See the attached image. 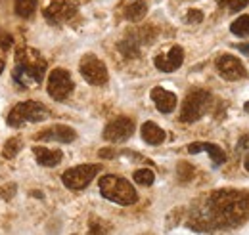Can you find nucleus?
I'll return each mask as SVG.
<instances>
[{"mask_svg": "<svg viewBox=\"0 0 249 235\" xmlns=\"http://www.w3.org/2000/svg\"><path fill=\"white\" fill-rule=\"evenodd\" d=\"M152 100H154L156 107L161 113H171L177 107V96L169 90L161 88V86L152 90Z\"/></svg>", "mask_w": 249, "mask_h": 235, "instance_id": "14", "label": "nucleus"}, {"mask_svg": "<svg viewBox=\"0 0 249 235\" xmlns=\"http://www.w3.org/2000/svg\"><path fill=\"white\" fill-rule=\"evenodd\" d=\"M16 69H14V81L23 84V86H33L38 84L44 79L46 73V61L40 58L38 52L21 48L16 54Z\"/></svg>", "mask_w": 249, "mask_h": 235, "instance_id": "2", "label": "nucleus"}, {"mask_svg": "<svg viewBox=\"0 0 249 235\" xmlns=\"http://www.w3.org/2000/svg\"><path fill=\"white\" fill-rule=\"evenodd\" d=\"M100 193L106 199H109V201L123 206L134 205L138 201V193L130 185V182H126L124 178L111 176V174L100 178Z\"/></svg>", "mask_w": 249, "mask_h": 235, "instance_id": "3", "label": "nucleus"}, {"mask_svg": "<svg viewBox=\"0 0 249 235\" xmlns=\"http://www.w3.org/2000/svg\"><path fill=\"white\" fill-rule=\"evenodd\" d=\"M48 117V109L38 101H23L18 103L8 113V124L10 126H21L23 122H38Z\"/></svg>", "mask_w": 249, "mask_h": 235, "instance_id": "5", "label": "nucleus"}, {"mask_svg": "<svg viewBox=\"0 0 249 235\" xmlns=\"http://www.w3.org/2000/svg\"><path fill=\"white\" fill-rule=\"evenodd\" d=\"M146 14H148V4H146V0H134V2H130V4L124 8V16H126L128 21H140V19L146 17Z\"/></svg>", "mask_w": 249, "mask_h": 235, "instance_id": "18", "label": "nucleus"}, {"mask_svg": "<svg viewBox=\"0 0 249 235\" xmlns=\"http://www.w3.org/2000/svg\"><path fill=\"white\" fill-rule=\"evenodd\" d=\"M249 214V195L236 189L215 191L207 201V216L190 222L196 230H213L217 226H232L242 222Z\"/></svg>", "mask_w": 249, "mask_h": 235, "instance_id": "1", "label": "nucleus"}, {"mask_svg": "<svg viewBox=\"0 0 249 235\" xmlns=\"http://www.w3.org/2000/svg\"><path fill=\"white\" fill-rule=\"evenodd\" d=\"M2 71H4V61L0 59V75H2Z\"/></svg>", "mask_w": 249, "mask_h": 235, "instance_id": "31", "label": "nucleus"}, {"mask_svg": "<svg viewBox=\"0 0 249 235\" xmlns=\"http://www.w3.org/2000/svg\"><path fill=\"white\" fill-rule=\"evenodd\" d=\"M134 134V122L126 117H117L104 128V138L107 142H124Z\"/></svg>", "mask_w": 249, "mask_h": 235, "instance_id": "11", "label": "nucleus"}, {"mask_svg": "<svg viewBox=\"0 0 249 235\" xmlns=\"http://www.w3.org/2000/svg\"><path fill=\"white\" fill-rule=\"evenodd\" d=\"M73 88H75V83H73L69 71H65V69H54L50 73V77H48V94L54 100H58V101L65 100L73 92Z\"/></svg>", "mask_w": 249, "mask_h": 235, "instance_id": "8", "label": "nucleus"}, {"mask_svg": "<svg viewBox=\"0 0 249 235\" xmlns=\"http://www.w3.org/2000/svg\"><path fill=\"white\" fill-rule=\"evenodd\" d=\"M19 149H21V140H19V138H10V140L4 144L2 157H4V159H14Z\"/></svg>", "mask_w": 249, "mask_h": 235, "instance_id": "21", "label": "nucleus"}, {"mask_svg": "<svg viewBox=\"0 0 249 235\" xmlns=\"http://www.w3.org/2000/svg\"><path fill=\"white\" fill-rule=\"evenodd\" d=\"M184 61V50L180 46H173L169 54H161L156 58V67L163 73H173L177 71Z\"/></svg>", "mask_w": 249, "mask_h": 235, "instance_id": "12", "label": "nucleus"}, {"mask_svg": "<svg viewBox=\"0 0 249 235\" xmlns=\"http://www.w3.org/2000/svg\"><path fill=\"white\" fill-rule=\"evenodd\" d=\"M36 4L38 0H16V14L19 17H31L36 10Z\"/></svg>", "mask_w": 249, "mask_h": 235, "instance_id": "19", "label": "nucleus"}, {"mask_svg": "<svg viewBox=\"0 0 249 235\" xmlns=\"http://www.w3.org/2000/svg\"><path fill=\"white\" fill-rule=\"evenodd\" d=\"M211 105V94L205 90H192L186 96L182 109H180V120L182 122H194L203 117V113Z\"/></svg>", "mask_w": 249, "mask_h": 235, "instance_id": "4", "label": "nucleus"}, {"mask_svg": "<svg viewBox=\"0 0 249 235\" xmlns=\"http://www.w3.org/2000/svg\"><path fill=\"white\" fill-rule=\"evenodd\" d=\"M230 31H232L234 34H240V36L249 34V16H242V17H238V19L230 25Z\"/></svg>", "mask_w": 249, "mask_h": 235, "instance_id": "24", "label": "nucleus"}, {"mask_svg": "<svg viewBox=\"0 0 249 235\" xmlns=\"http://www.w3.org/2000/svg\"><path fill=\"white\" fill-rule=\"evenodd\" d=\"M201 151H207L209 153V157L213 159V163L215 165H224L226 163V155H224V151L217 146V144H209V142H196V144H190L188 146V153H192V155H196V153H201Z\"/></svg>", "mask_w": 249, "mask_h": 235, "instance_id": "15", "label": "nucleus"}, {"mask_svg": "<svg viewBox=\"0 0 249 235\" xmlns=\"http://www.w3.org/2000/svg\"><path fill=\"white\" fill-rule=\"evenodd\" d=\"M246 111H248V113H249V101H248V103H246Z\"/></svg>", "mask_w": 249, "mask_h": 235, "instance_id": "32", "label": "nucleus"}, {"mask_svg": "<svg viewBox=\"0 0 249 235\" xmlns=\"http://www.w3.org/2000/svg\"><path fill=\"white\" fill-rule=\"evenodd\" d=\"M142 138H144V142H148L152 146H159L165 140V132H163V128L157 126L156 122L148 120V122L142 124Z\"/></svg>", "mask_w": 249, "mask_h": 235, "instance_id": "17", "label": "nucleus"}, {"mask_svg": "<svg viewBox=\"0 0 249 235\" xmlns=\"http://www.w3.org/2000/svg\"><path fill=\"white\" fill-rule=\"evenodd\" d=\"M33 153L36 157V163L42 165V167H56L62 163V151L60 149H48V147L42 146H35L33 147Z\"/></svg>", "mask_w": 249, "mask_h": 235, "instance_id": "16", "label": "nucleus"}, {"mask_svg": "<svg viewBox=\"0 0 249 235\" xmlns=\"http://www.w3.org/2000/svg\"><path fill=\"white\" fill-rule=\"evenodd\" d=\"M100 170H102L100 165H79L75 168L65 170L62 174V182L69 189H85Z\"/></svg>", "mask_w": 249, "mask_h": 235, "instance_id": "6", "label": "nucleus"}, {"mask_svg": "<svg viewBox=\"0 0 249 235\" xmlns=\"http://www.w3.org/2000/svg\"><path fill=\"white\" fill-rule=\"evenodd\" d=\"M75 14H77V4L75 2H52L42 12L46 21L52 23V25H60L63 21H69Z\"/></svg>", "mask_w": 249, "mask_h": 235, "instance_id": "10", "label": "nucleus"}, {"mask_svg": "<svg viewBox=\"0 0 249 235\" xmlns=\"http://www.w3.org/2000/svg\"><path fill=\"white\" fill-rule=\"evenodd\" d=\"M246 170H249V155L246 157Z\"/></svg>", "mask_w": 249, "mask_h": 235, "instance_id": "30", "label": "nucleus"}, {"mask_svg": "<svg viewBox=\"0 0 249 235\" xmlns=\"http://www.w3.org/2000/svg\"><path fill=\"white\" fill-rule=\"evenodd\" d=\"M134 182L136 184H140V185H152L154 184V180H156V174H154V170H150V168H140V170H136L134 174Z\"/></svg>", "mask_w": 249, "mask_h": 235, "instance_id": "23", "label": "nucleus"}, {"mask_svg": "<svg viewBox=\"0 0 249 235\" xmlns=\"http://www.w3.org/2000/svg\"><path fill=\"white\" fill-rule=\"evenodd\" d=\"M218 4L222 8H228L230 12H240L246 6H249V0H218Z\"/></svg>", "mask_w": 249, "mask_h": 235, "instance_id": "25", "label": "nucleus"}, {"mask_svg": "<svg viewBox=\"0 0 249 235\" xmlns=\"http://www.w3.org/2000/svg\"><path fill=\"white\" fill-rule=\"evenodd\" d=\"M238 149H249V136H244V138H240Z\"/></svg>", "mask_w": 249, "mask_h": 235, "instance_id": "28", "label": "nucleus"}, {"mask_svg": "<svg viewBox=\"0 0 249 235\" xmlns=\"http://www.w3.org/2000/svg\"><path fill=\"white\" fill-rule=\"evenodd\" d=\"M81 75L87 83H90L92 86H102L107 83V69L104 65V61L92 56V54H87L85 58L81 59Z\"/></svg>", "mask_w": 249, "mask_h": 235, "instance_id": "7", "label": "nucleus"}, {"mask_svg": "<svg viewBox=\"0 0 249 235\" xmlns=\"http://www.w3.org/2000/svg\"><path fill=\"white\" fill-rule=\"evenodd\" d=\"M119 50L126 58H136L138 56V42H134L130 36H126L123 42H119Z\"/></svg>", "mask_w": 249, "mask_h": 235, "instance_id": "22", "label": "nucleus"}, {"mask_svg": "<svg viewBox=\"0 0 249 235\" xmlns=\"http://www.w3.org/2000/svg\"><path fill=\"white\" fill-rule=\"evenodd\" d=\"M36 140H54V142H60V144H71L77 134L71 126H65V124H54L50 128H46L44 132L36 134L35 136Z\"/></svg>", "mask_w": 249, "mask_h": 235, "instance_id": "13", "label": "nucleus"}, {"mask_svg": "<svg viewBox=\"0 0 249 235\" xmlns=\"http://www.w3.org/2000/svg\"><path fill=\"white\" fill-rule=\"evenodd\" d=\"M238 50H242V52H246V54H248V52H249V44H240V46H238Z\"/></svg>", "mask_w": 249, "mask_h": 235, "instance_id": "29", "label": "nucleus"}, {"mask_svg": "<svg viewBox=\"0 0 249 235\" xmlns=\"http://www.w3.org/2000/svg\"><path fill=\"white\" fill-rule=\"evenodd\" d=\"M109 230V224H106L102 218H92L89 222V235H107Z\"/></svg>", "mask_w": 249, "mask_h": 235, "instance_id": "20", "label": "nucleus"}, {"mask_svg": "<svg viewBox=\"0 0 249 235\" xmlns=\"http://www.w3.org/2000/svg\"><path fill=\"white\" fill-rule=\"evenodd\" d=\"M186 21L188 23H199V21H203V14L199 10H190L186 16Z\"/></svg>", "mask_w": 249, "mask_h": 235, "instance_id": "26", "label": "nucleus"}, {"mask_svg": "<svg viewBox=\"0 0 249 235\" xmlns=\"http://www.w3.org/2000/svg\"><path fill=\"white\" fill-rule=\"evenodd\" d=\"M102 159H113L115 157V151L113 149H100V153H98Z\"/></svg>", "mask_w": 249, "mask_h": 235, "instance_id": "27", "label": "nucleus"}, {"mask_svg": "<svg viewBox=\"0 0 249 235\" xmlns=\"http://www.w3.org/2000/svg\"><path fill=\"white\" fill-rule=\"evenodd\" d=\"M217 71L218 75L226 81H240V79L248 77V71H246L244 63L236 56H230V54H224L217 59Z\"/></svg>", "mask_w": 249, "mask_h": 235, "instance_id": "9", "label": "nucleus"}]
</instances>
